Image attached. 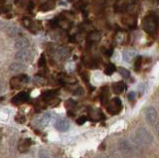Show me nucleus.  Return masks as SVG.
I'll return each instance as SVG.
<instances>
[{
    "instance_id": "f257e3e1",
    "label": "nucleus",
    "mask_w": 159,
    "mask_h": 158,
    "mask_svg": "<svg viewBox=\"0 0 159 158\" xmlns=\"http://www.w3.org/2000/svg\"><path fill=\"white\" fill-rule=\"evenodd\" d=\"M142 29L149 35H155L159 28L158 16L154 13H150L142 19L141 22Z\"/></svg>"
},
{
    "instance_id": "f03ea898",
    "label": "nucleus",
    "mask_w": 159,
    "mask_h": 158,
    "mask_svg": "<svg viewBox=\"0 0 159 158\" xmlns=\"http://www.w3.org/2000/svg\"><path fill=\"white\" fill-rule=\"evenodd\" d=\"M153 141V137L147 129L144 127H139L134 133V143L140 146H148Z\"/></svg>"
},
{
    "instance_id": "7ed1b4c3",
    "label": "nucleus",
    "mask_w": 159,
    "mask_h": 158,
    "mask_svg": "<svg viewBox=\"0 0 159 158\" xmlns=\"http://www.w3.org/2000/svg\"><path fill=\"white\" fill-rule=\"evenodd\" d=\"M117 149L124 158H130L134 155V146L125 139L118 141Z\"/></svg>"
},
{
    "instance_id": "20e7f679",
    "label": "nucleus",
    "mask_w": 159,
    "mask_h": 158,
    "mask_svg": "<svg viewBox=\"0 0 159 158\" xmlns=\"http://www.w3.org/2000/svg\"><path fill=\"white\" fill-rule=\"evenodd\" d=\"M33 57H34V54L31 50H29V49L20 50L19 52L16 53V55H15V59L17 60V62H21V63L32 61Z\"/></svg>"
},
{
    "instance_id": "39448f33",
    "label": "nucleus",
    "mask_w": 159,
    "mask_h": 158,
    "mask_svg": "<svg viewBox=\"0 0 159 158\" xmlns=\"http://www.w3.org/2000/svg\"><path fill=\"white\" fill-rule=\"evenodd\" d=\"M145 120L149 125H155L157 123V111L154 107L149 106L145 110Z\"/></svg>"
},
{
    "instance_id": "423d86ee",
    "label": "nucleus",
    "mask_w": 159,
    "mask_h": 158,
    "mask_svg": "<svg viewBox=\"0 0 159 158\" xmlns=\"http://www.w3.org/2000/svg\"><path fill=\"white\" fill-rule=\"evenodd\" d=\"M121 101L120 98L118 97H114L111 100V102L108 103L107 106V111L111 113V115H116V113L121 110Z\"/></svg>"
},
{
    "instance_id": "0eeeda50",
    "label": "nucleus",
    "mask_w": 159,
    "mask_h": 158,
    "mask_svg": "<svg viewBox=\"0 0 159 158\" xmlns=\"http://www.w3.org/2000/svg\"><path fill=\"white\" fill-rule=\"evenodd\" d=\"M29 82V78L26 75H21V76H18V77H14L11 79L10 81V85H11L12 88H20L21 85L23 84H26Z\"/></svg>"
},
{
    "instance_id": "6e6552de",
    "label": "nucleus",
    "mask_w": 159,
    "mask_h": 158,
    "mask_svg": "<svg viewBox=\"0 0 159 158\" xmlns=\"http://www.w3.org/2000/svg\"><path fill=\"white\" fill-rule=\"evenodd\" d=\"M51 120V115L49 113H44V115H41L37 116L36 118V124L38 127L40 128H43L45 126L48 125V123Z\"/></svg>"
},
{
    "instance_id": "1a4fd4ad",
    "label": "nucleus",
    "mask_w": 159,
    "mask_h": 158,
    "mask_svg": "<svg viewBox=\"0 0 159 158\" xmlns=\"http://www.w3.org/2000/svg\"><path fill=\"white\" fill-rule=\"evenodd\" d=\"M55 127L60 131H67L70 127V121L67 118H60L55 123Z\"/></svg>"
},
{
    "instance_id": "9d476101",
    "label": "nucleus",
    "mask_w": 159,
    "mask_h": 158,
    "mask_svg": "<svg viewBox=\"0 0 159 158\" xmlns=\"http://www.w3.org/2000/svg\"><path fill=\"white\" fill-rule=\"evenodd\" d=\"M25 70H26V66L24 65V63H21V62H15L9 66V71L14 74L22 73Z\"/></svg>"
},
{
    "instance_id": "9b49d317",
    "label": "nucleus",
    "mask_w": 159,
    "mask_h": 158,
    "mask_svg": "<svg viewBox=\"0 0 159 158\" xmlns=\"http://www.w3.org/2000/svg\"><path fill=\"white\" fill-rule=\"evenodd\" d=\"M28 100H29L28 93L22 92V93H19L18 95H16L12 98V103H14V105H20V103L26 102Z\"/></svg>"
},
{
    "instance_id": "f8f14e48",
    "label": "nucleus",
    "mask_w": 159,
    "mask_h": 158,
    "mask_svg": "<svg viewBox=\"0 0 159 158\" xmlns=\"http://www.w3.org/2000/svg\"><path fill=\"white\" fill-rule=\"evenodd\" d=\"M71 53H72V51H71V49H70V48L62 47L57 51V57L59 58V60L65 61V60H67L70 56H71Z\"/></svg>"
},
{
    "instance_id": "ddd939ff",
    "label": "nucleus",
    "mask_w": 159,
    "mask_h": 158,
    "mask_svg": "<svg viewBox=\"0 0 159 158\" xmlns=\"http://www.w3.org/2000/svg\"><path fill=\"white\" fill-rule=\"evenodd\" d=\"M15 5L19 8L27 9V10H32L34 4L31 0H15Z\"/></svg>"
},
{
    "instance_id": "4468645a",
    "label": "nucleus",
    "mask_w": 159,
    "mask_h": 158,
    "mask_svg": "<svg viewBox=\"0 0 159 158\" xmlns=\"http://www.w3.org/2000/svg\"><path fill=\"white\" fill-rule=\"evenodd\" d=\"M32 144V141L30 138H25V139L20 140L19 144H18V150L22 153H25L29 150L30 146Z\"/></svg>"
},
{
    "instance_id": "2eb2a0df",
    "label": "nucleus",
    "mask_w": 159,
    "mask_h": 158,
    "mask_svg": "<svg viewBox=\"0 0 159 158\" xmlns=\"http://www.w3.org/2000/svg\"><path fill=\"white\" fill-rule=\"evenodd\" d=\"M30 46V42L27 38H20L15 42L14 47L17 49V50H25V49H28Z\"/></svg>"
},
{
    "instance_id": "dca6fc26",
    "label": "nucleus",
    "mask_w": 159,
    "mask_h": 158,
    "mask_svg": "<svg viewBox=\"0 0 159 158\" xmlns=\"http://www.w3.org/2000/svg\"><path fill=\"white\" fill-rule=\"evenodd\" d=\"M112 92L114 93H116V95H119V93H123L124 91H125V84H124L123 82H117V83H114L112 84Z\"/></svg>"
},
{
    "instance_id": "f3484780",
    "label": "nucleus",
    "mask_w": 159,
    "mask_h": 158,
    "mask_svg": "<svg viewBox=\"0 0 159 158\" xmlns=\"http://www.w3.org/2000/svg\"><path fill=\"white\" fill-rule=\"evenodd\" d=\"M102 39V34L98 31H92L88 35V40L89 42H98Z\"/></svg>"
},
{
    "instance_id": "a211bd4d",
    "label": "nucleus",
    "mask_w": 159,
    "mask_h": 158,
    "mask_svg": "<svg viewBox=\"0 0 159 158\" xmlns=\"http://www.w3.org/2000/svg\"><path fill=\"white\" fill-rule=\"evenodd\" d=\"M134 52L133 51H130V50H125L123 53H122V58L123 60L127 62V63H130L132 61V59L134 58Z\"/></svg>"
},
{
    "instance_id": "6ab92c4d",
    "label": "nucleus",
    "mask_w": 159,
    "mask_h": 158,
    "mask_svg": "<svg viewBox=\"0 0 159 158\" xmlns=\"http://www.w3.org/2000/svg\"><path fill=\"white\" fill-rule=\"evenodd\" d=\"M54 7H55V2L53 0H48L47 2H45L43 5H41L40 9H41L42 11H50V10H52Z\"/></svg>"
},
{
    "instance_id": "aec40b11",
    "label": "nucleus",
    "mask_w": 159,
    "mask_h": 158,
    "mask_svg": "<svg viewBox=\"0 0 159 158\" xmlns=\"http://www.w3.org/2000/svg\"><path fill=\"white\" fill-rule=\"evenodd\" d=\"M56 95H57L56 91H47L42 93V98L44 101H50L56 97Z\"/></svg>"
},
{
    "instance_id": "412c9836",
    "label": "nucleus",
    "mask_w": 159,
    "mask_h": 158,
    "mask_svg": "<svg viewBox=\"0 0 159 158\" xmlns=\"http://www.w3.org/2000/svg\"><path fill=\"white\" fill-rule=\"evenodd\" d=\"M142 63H143V59L141 56H137L135 59V62H134V70L136 72H139L141 70L142 67Z\"/></svg>"
},
{
    "instance_id": "4be33fe9",
    "label": "nucleus",
    "mask_w": 159,
    "mask_h": 158,
    "mask_svg": "<svg viewBox=\"0 0 159 158\" xmlns=\"http://www.w3.org/2000/svg\"><path fill=\"white\" fill-rule=\"evenodd\" d=\"M116 71V67L113 65V64H108V65L104 69V74L107 76H111L112 74Z\"/></svg>"
},
{
    "instance_id": "5701e85b",
    "label": "nucleus",
    "mask_w": 159,
    "mask_h": 158,
    "mask_svg": "<svg viewBox=\"0 0 159 158\" xmlns=\"http://www.w3.org/2000/svg\"><path fill=\"white\" fill-rule=\"evenodd\" d=\"M117 71H118L119 74H120V76L123 77L124 79H128L129 77H130V73H129V71L127 70V69H125V68L120 67V68L117 69Z\"/></svg>"
},
{
    "instance_id": "b1692460",
    "label": "nucleus",
    "mask_w": 159,
    "mask_h": 158,
    "mask_svg": "<svg viewBox=\"0 0 159 158\" xmlns=\"http://www.w3.org/2000/svg\"><path fill=\"white\" fill-rule=\"evenodd\" d=\"M44 66H46V58H45L44 54H42L41 57H40V59H39V61H38V67L42 68Z\"/></svg>"
},
{
    "instance_id": "393cba45",
    "label": "nucleus",
    "mask_w": 159,
    "mask_h": 158,
    "mask_svg": "<svg viewBox=\"0 0 159 158\" xmlns=\"http://www.w3.org/2000/svg\"><path fill=\"white\" fill-rule=\"evenodd\" d=\"M38 158H50V155H49V153L45 149H41V150L39 151Z\"/></svg>"
},
{
    "instance_id": "a878e982",
    "label": "nucleus",
    "mask_w": 159,
    "mask_h": 158,
    "mask_svg": "<svg viewBox=\"0 0 159 158\" xmlns=\"http://www.w3.org/2000/svg\"><path fill=\"white\" fill-rule=\"evenodd\" d=\"M88 120V117L87 116H84V115H82V116H80L78 120H77V123L79 125H82L84 124V122H86Z\"/></svg>"
},
{
    "instance_id": "bb28decb",
    "label": "nucleus",
    "mask_w": 159,
    "mask_h": 158,
    "mask_svg": "<svg viewBox=\"0 0 159 158\" xmlns=\"http://www.w3.org/2000/svg\"><path fill=\"white\" fill-rule=\"evenodd\" d=\"M18 33V29L16 27H11L10 30H8V34L10 36H16Z\"/></svg>"
},
{
    "instance_id": "cd10ccee",
    "label": "nucleus",
    "mask_w": 159,
    "mask_h": 158,
    "mask_svg": "<svg viewBox=\"0 0 159 158\" xmlns=\"http://www.w3.org/2000/svg\"><path fill=\"white\" fill-rule=\"evenodd\" d=\"M127 97H128V100L130 101V102H133L136 98V93H134V92H130L127 95Z\"/></svg>"
},
{
    "instance_id": "c85d7f7f",
    "label": "nucleus",
    "mask_w": 159,
    "mask_h": 158,
    "mask_svg": "<svg viewBox=\"0 0 159 158\" xmlns=\"http://www.w3.org/2000/svg\"><path fill=\"white\" fill-rule=\"evenodd\" d=\"M83 93H84V90H83L82 88H77V90L74 92L75 96H82Z\"/></svg>"
},
{
    "instance_id": "c756f323",
    "label": "nucleus",
    "mask_w": 159,
    "mask_h": 158,
    "mask_svg": "<svg viewBox=\"0 0 159 158\" xmlns=\"http://www.w3.org/2000/svg\"><path fill=\"white\" fill-rule=\"evenodd\" d=\"M16 121L19 122V123L25 122V116H23V115H18V116H16Z\"/></svg>"
},
{
    "instance_id": "7c9ffc66",
    "label": "nucleus",
    "mask_w": 159,
    "mask_h": 158,
    "mask_svg": "<svg viewBox=\"0 0 159 158\" xmlns=\"http://www.w3.org/2000/svg\"><path fill=\"white\" fill-rule=\"evenodd\" d=\"M75 105H76V103H75V102H73V100H68V101L66 102V106H70V107H69V108H72Z\"/></svg>"
},
{
    "instance_id": "2f4dec72",
    "label": "nucleus",
    "mask_w": 159,
    "mask_h": 158,
    "mask_svg": "<svg viewBox=\"0 0 159 158\" xmlns=\"http://www.w3.org/2000/svg\"><path fill=\"white\" fill-rule=\"evenodd\" d=\"M155 128H156V132H157V134H158V136H159V122H158V123H156Z\"/></svg>"
},
{
    "instance_id": "473e14b6",
    "label": "nucleus",
    "mask_w": 159,
    "mask_h": 158,
    "mask_svg": "<svg viewBox=\"0 0 159 158\" xmlns=\"http://www.w3.org/2000/svg\"><path fill=\"white\" fill-rule=\"evenodd\" d=\"M3 88H4V85H3V83L0 82V93H1L3 91Z\"/></svg>"
},
{
    "instance_id": "72a5a7b5",
    "label": "nucleus",
    "mask_w": 159,
    "mask_h": 158,
    "mask_svg": "<svg viewBox=\"0 0 159 158\" xmlns=\"http://www.w3.org/2000/svg\"><path fill=\"white\" fill-rule=\"evenodd\" d=\"M94 158H108V157L106 156V155H98V156H96Z\"/></svg>"
},
{
    "instance_id": "f704fd0d",
    "label": "nucleus",
    "mask_w": 159,
    "mask_h": 158,
    "mask_svg": "<svg viewBox=\"0 0 159 158\" xmlns=\"http://www.w3.org/2000/svg\"><path fill=\"white\" fill-rule=\"evenodd\" d=\"M151 3H155V4H158L159 3V0H150Z\"/></svg>"
},
{
    "instance_id": "c9c22d12",
    "label": "nucleus",
    "mask_w": 159,
    "mask_h": 158,
    "mask_svg": "<svg viewBox=\"0 0 159 158\" xmlns=\"http://www.w3.org/2000/svg\"><path fill=\"white\" fill-rule=\"evenodd\" d=\"M68 1H71L72 2V1H74V0H68Z\"/></svg>"
}]
</instances>
